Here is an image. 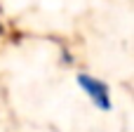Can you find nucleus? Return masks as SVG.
<instances>
[{
	"mask_svg": "<svg viewBox=\"0 0 134 132\" xmlns=\"http://www.w3.org/2000/svg\"><path fill=\"white\" fill-rule=\"evenodd\" d=\"M75 80H78L80 90L90 97V102L97 109H101V111H108L111 109V92H108V85L104 80H99V78H94L90 73H78Z\"/></svg>",
	"mask_w": 134,
	"mask_h": 132,
	"instance_id": "nucleus-1",
	"label": "nucleus"
}]
</instances>
